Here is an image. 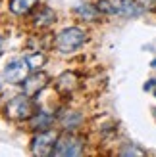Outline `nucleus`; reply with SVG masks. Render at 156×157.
<instances>
[{
  "label": "nucleus",
  "mask_w": 156,
  "mask_h": 157,
  "mask_svg": "<svg viewBox=\"0 0 156 157\" xmlns=\"http://www.w3.org/2000/svg\"><path fill=\"white\" fill-rule=\"evenodd\" d=\"M54 23H56V13H54V10L48 6L39 8V12L33 15V25L37 29H46V27L54 25Z\"/></svg>",
  "instance_id": "nucleus-9"
},
{
  "label": "nucleus",
  "mask_w": 156,
  "mask_h": 157,
  "mask_svg": "<svg viewBox=\"0 0 156 157\" xmlns=\"http://www.w3.org/2000/svg\"><path fill=\"white\" fill-rule=\"evenodd\" d=\"M73 12L79 15L81 19H85V21H96L100 17V12H98L96 4L95 6H92V4H77L73 8Z\"/></svg>",
  "instance_id": "nucleus-12"
},
{
  "label": "nucleus",
  "mask_w": 156,
  "mask_h": 157,
  "mask_svg": "<svg viewBox=\"0 0 156 157\" xmlns=\"http://www.w3.org/2000/svg\"><path fill=\"white\" fill-rule=\"evenodd\" d=\"M81 121H83V117L77 111H62L60 113V124L66 130H75L81 124Z\"/></svg>",
  "instance_id": "nucleus-13"
},
{
  "label": "nucleus",
  "mask_w": 156,
  "mask_h": 157,
  "mask_svg": "<svg viewBox=\"0 0 156 157\" xmlns=\"http://www.w3.org/2000/svg\"><path fill=\"white\" fill-rule=\"evenodd\" d=\"M120 155H145V151H143V150H139V147L127 146L125 150H120Z\"/></svg>",
  "instance_id": "nucleus-17"
},
{
  "label": "nucleus",
  "mask_w": 156,
  "mask_h": 157,
  "mask_svg": "<svg viewBox=\"0 0 156 157\" xmlns=\"http://www.w3.org/2000/svg\"><path fill=\"white\" fill-rule=\"evenodd\" d=\"M56 140H58V134L54 130H50V128L48 130H41L33 138V142H31V153L39 155V157L52 155L54 146H56Z\"/></svg>",
  "instance_id": "nucleus-5"
},
{
  "label": "nucleus",
  "mask_w": 156,
  "mask_h": 157,
  "mask_svg": "<svg viewBox=\"0 0 156 157\" xmlns=\"http://www.w3.org/2000/svg\"><path fill=\"white\" fill-rule=\"evenodd\" d=\"M37 111H39L37 101L33 100V96H27L25 92L21 96L12 98L6 105V115L14 121H29Z\"/></svg>",
  "instance_id": "nucleus-2"
},
{
  "label": "nucleus",
  "mask_w": 156,
  "mask_h": 157,
  "mask_svg": "<svg viewBox=\"0 0 156 157\" xmlns=\"http://www.w3.org/2000/svg\"><path fill=\"white\" fill-rule=\"evenodd\" d=\"M52 124H54V115L52 113H48V111H39L29 119V127H31V130H48V128H52Z\"/></svg>",
  "instance_id": "nucleus-8"
},
{
  "label": "nucleus",
  "mask_w": 156,
  "mask_h": 157,
  "mask_svg": "<svg viewBox=\"0 0 156 157\" xmlns=\"http://www.w3.org/2000/svg\"><path fill=\"white\" fill-rule=\"evenodd\" d=\"M87 42V33L81 27H68L56 35L54 46L60 54H73Z\"/></svg>",
  "instance_id": "nucleus-1"
},
{
  "label": "nucleus",
  "mask_w": 156,
  "mask_h": 157,
  "mask_svg": "<svg viewBox=\"0 0 156 157\" xmlns=\"http://www.w3.org/2000/svg\"><path fill=\"white\" fill-rule=\"evenodd\" d=\"M27 61H29V65H31V71H39V69L43 67V63L46 61V56L44 54H31V56H27Z\"/></svg>",
  "instance_id": "nucleus-15"
},
{
  "label": "nucleus",
  "mask_w": 156,
  "mask_h": 157,
  "mask_svg": "<svg viewBox=\"0 0 156 157\" xmlns=\"http://www.w3.org/2000/svg\"><path fill=\"white\" fill-rule=\"evenodd\" d=\"M37 6H39V0H10V4H8L10 12L15 15H27Z\"/></svg>",
  "instance_id": "nucleus-11"
},
{
  "label": "nucleus",
  "mask_w": 156,
  "mask_h": 157,
  "mask_svg": "<svg viewBox=\"0 0 156 157\" xmlns=\"http://www.w3.org/2000/svg\"><path fill=\"white\" fill-rule=\"evenodd\" d=\"M96 8L100 13H106V15H118V10H116V2L114 0H98Z\"/></svg>",
  "instance_id": "nucleus-14"
},
{
  "label": "nucleus",
  "mask_w": 156,
  "mask_h": 157,
  "mask_svg": "<svg viewBox=\"0 0 156 157\" xmlns=\"http://www.w3.org/2000/svg\"><path fill=\"white\" fill-rule=\"evenodd\" d=\"M154 86H156V81L152 78V81H149V82L145 84V90H154Z\"/></svg>",
  "instance_id": "nucleus-18"
},
{
  "label": "nucleus",
  "mask_w": 156,
  "mask_h": 157,
  "mask_svg": "<svg viewBox=\"0 0 156 157\" xmlns=\"http://www.w3.org/2000/svg\"><path fill=\"white\" fill-rule=\"evenodd\" d=\"M85 153V140L75 134V132H64L60 134L56 140V146H54V157H79Z\"/></svg>",
  "instance_id": "nucleus-3"
},
{
  "label": "nucleus",
  "mask_w": 156,
  "mask_h": 157,
  "mask_svg": "<svg viewBox=\"0 0 156 157\" xmlns=\"http://www.w3.org/2000/svg\"><path fill=\"white\" fill-rule=\"evenodd\" d=\"M29 73H31V65H29L27 58H14V59H10L4 65L2 77H4V81H8V82L19 84V82H23L27 78Z\"/></svg>",
  "instance_id": "nucleus-4"
},
{
  "label": "nucleus",
  "mask_w": 156,
  "mask_h": 157,
  "mask_svg": "<svg viewBox=\"0 0 156 157\" xmlns=\"http://www.w3.org/2000/svg\"><path fill=\"white\" fill-rule=\"evenodd\" d=\"M135 2L139 4V8H141L143 12H146V10H156V0H135Z\"/></svg>",
  "instance_id": "nucleus-16"
},
{
  "label": "nucleus",
  "mask_w": 156,
  "mask_h": 157,
  "mask_svg": "<svg viewBox=\"0 0 156 157\" xmlns=\"http://www.w3.org/2000/svg\"><path fill=\"white\" fill-rule=\"evenodd\" d=\"M54 86H56V90L62 94V96H69V94L79 86V75L75 71H64L56 78Z\"/></svg>",
  "instance_id": "nucleus-7"
},
{
  "label": "nucleus",
  "mask_w": 156,
  "mask_h": 157,
  "mask_svg": "<svg viewBox=\"0 0 156 157\" xmlns=\"http://www.w3.org/2000/svg\"><path fill=\"white\" fill-rule=\"evenodd\" d=\"M150 65H152V67H156V59H154V61H152V63H150Z\"/></svg>",
  "instance_id": "nucleus-19"
},
{
  "label": "nucleus",
  "mask_w": 156,
  "mask_h": 157,
  "mask_svg": "<svg viewBox=\"0 0 156 157\" xmlns=\"http://www.w3.org/2000/svg\"><path fill=\"white\" fill-rule=\"evenodd\" d=\"M154 96H156V86H154Z\"/></svg>",
  "instance_id": "nucleus-20"
},
{
  "label": "nucleus",
  "mask_w": 156,
  "mask_h": 157,
  "mask_svg": "<svg viewBox=\"0 0 156 157\" xmlns=\"http://www.w3.org/2000/svg\"><path fill=\"white\" fill-rule=\"evenodd\" d=\"M48 75L43 73V71H31L27 75V78L21 82V88L27 96H39L46 86H48Z\"/></svg>",
  "instance_id": "nucleus-6"
},
{
  "label": "nucleus",
  "mask_w": 156,
  "mask_h": 157,
  "mask_svg": "<svg viewBox=\"0 0 156 157\" xmlns=\"http://www.w3.org/2000/svg\"><path fill=\"white\" fill-rule=\"evenodd\" d=\"M114 2H116L118 15H123V17H137V15L143 13V10L139 8V4L135 0H114Z\"/></svg>",
  "instance_id": "nucleus-10"
}]
</instances>
